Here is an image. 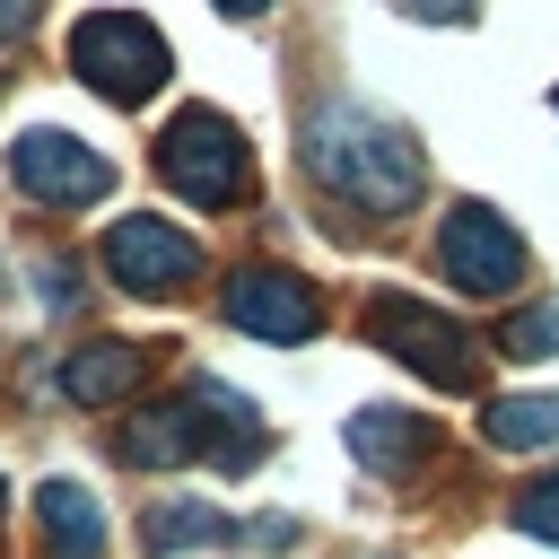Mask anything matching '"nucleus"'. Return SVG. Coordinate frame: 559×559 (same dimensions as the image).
<instances>
[{
	"label": "nucleus",
	"instance_id": "1",
	"mask_svg": "<svg viewBox=\"0 0 559 559\" xmlns=\"http://www.w3.org/2000/svg\"><path fill=\"white\" fill-rule=\"evenodd\" d=\"M306 166L332 201H358V210H411L428 166H419V140L367 105H314L306 114Z\"/></svg>",
	"mask_w": 559,
	"mask_h": 559
},
{
	"label": "nucleus",
	"instance_id": "2",
	"mask_svg": "<svg viewBox=\"0 0 559 559\" xmlns=\"http://www.w3.org/2000/svg\"><path fill=\"white\" fill-rule=\"evenodd\" d=\"M70 70H79L105 105H140V96L166 87V35H157L148 17H131V9H96V17H79V35H70Z\"/></svg>",
	"mask_w": 559,
	"mask_h": 559
},
{
	"label": "nucleus",
	"instance_id": "3",
	"mask_svg": "<svg viewBox=\"0 0 559 559\" xmlns=\"http://www.w3.org/2000/svg\"><path fill=\"white\" fill-rule=\"evenodd\" d=\"M367 341L393 349L402 367H419L437 393H463V384L480 376V341H472L463 323H445L437 306H419V297H376V306H367Z\"/></svg>",
	"mask_w": 559,
	"mask_h": 559
},
{
	"label": "nucleus",
	"instance_id": "4",
	"mask_svg": "<svg viewBox=\"0 0 559 559\" xmlns=\"http://www.w3.org/2000/svg\"><path fill=\"white\" fill-rule=\"evenodd\" d=\"M157 175H166L183 201L227 210V201L245 192V140H236V122H227V114H210V105L175 114V122H166V140H157Z\"/></svg>",
	"mask_w": 559,
	"mask_h": 559
},
{
	"label": "nucleus",
	"instance_id": "5",
	"mask_svg": "<svg viewBox=\"0 0 559 559\" xmlns=\"http://www.w3.org/2000/svg\"><path fill=\"white\" fill-rule=\"evenodd\" d=\"M437 271L463 288V297H507L524 280V236L489 210V201H463L437 236Z\"/></svg>",
	"mask_w": 559,
	"mask_h": 559
},
{
	"label": "nucleus",
	"instance_id": "6",
	"mask_svg": "<svg viewBox=\"0 0 559 559\" xmlns=\"http://www.w3.org/2000/svg\"><path fill=\"white\" fill-rule=\"evenodd\" d=\"M9 175H17V192H35V201H105L114 192V166L87 148V140H70V131H52V122H35V131H17V148H9Z\"/></svg>",
	"mask_w": 559,
	"mask_h": 559
},
{
	"label": "nucleus",
	"instance_id": "7",
	"mask_svg": "<svg viewBox=\"0 0 559 559\" xmlns=\"http://www.w3.org/2000/svg\"><path fill=\"white\" fill-rule=\"evenodd\" d=\"M105 271H114L131 297H183V288L201 280V245H192L183 227H166V218H122V227L105 236Z\"/></svg>",
	"mask_w": 559,
	"mask_h": 559
},
{
	"label": "nucleus",
	"instance_id": "8",
	"mask_svg": "<svg viewBox=\"0 0 559 559\" xmlns=\"http://www.w3.org/2000/svg\"><path fill=\"white\" fill-rule=\"evenodd\" d=\"M227 323L236 332H253V341H314V323H323V306H314V288L297 280V271H236L227 280Z\"/></svg>",
	"mask_w": 559,
	"mask_h": 559
},
{
	"label": "nucleus",
	"instance_id": "9",
	"mask_svg": "<svg viewBox=\"0 0 559 559\" xmlns=\"http://www.w3.org/2000/svg\"><path fill=\"white\" fill-rule=\"evenodd\" d=\"M122 454L148 463V472H175V463L210 454V419H201V402H157V411H140V428L122 437Z\"/></svg>",
	"mask_w": 559,
	"mask_h": 559
},
{
	"label": "nucleus",
	"instance_id": "10",
	"mask_svg": "<svg viewBox=\"0 0 559 559\" xmlns=\"http://www.w3.org/2000/svg\"><path fill=\"white\" fill-rule=\"evenodd\" d=\"M35 515H44V550L52 559H105V515H96V498L79 480H44Z\"/></svg>",
	"mask_w": 559,
	"mask_h": 559
},
{
	"label": "nucleus",
	"instance_id": "11",
	"mask_svg": "<svg viewBox=\"0 0 559 559\" xmlns=\"http://www.w3.org/2000/svg\"><path fill=\"white\" fill-rule=\"evenodd\" d=\"M131 384H140V349H131V341H87V349L61 358V393L87 402V411H96V402H122Z\"/></svg>",
	"mask_w": 559,
	"mask_h": 559
},
{
	"label": "nucleus",
	"instance_id": "12",
	"mask_svg": "<svg viewBox=\"0 0 559 559\" xmlns=\"http://www.w3.org/2000/svg\"><path fill=\"white\" fill-rule=\"evenodd\" d=\"M419 445H428V428H419L411 411H393V402H376V411L349 419V454H358L367 472H402V463H419Z\"/></svg>",
	"mask_w": 559,
	"mask_h": 559
},
{
	"label": "nucleus",
	"instance_id": "13",
	"mask_svg": "<svg viewBox=\"0 0 559 559\" xmlns=\"http://www.w3.org/2000/svg\"><path fill=\"white\" fill-rule=\"evenodd\" d=\"M480 437L507 445V454L559 445V393H507V402H489V411H480Z\"/></svg>",
	"mask_w": 559,
	"mask_h": 559
},
{
	"label": "nucleus",
	"instance_id": "14",
	"mask_svg": "<svg viewBox=\"0 0 559 559\" xmlns=\"http://www.w3.org/2000/svg\"><path fill=\"white\" fill-rule=\"evenodd\" d=\"M218 533H227V515H218V507H201V498H166V507L140 524V550H157V559H166V550H183V542H218Z\"/></svg>",
	"mask_w": 559,
	"mask_h": 559
},
{
	"label": "nucleus",
	"instance_id": "15",
	"mask_svg": "<svg viewBox=\"0 0 559 559\" xmlns=\"http://www.w3.org/2000/svg\"><path fill=\"white\" fill-rule=\"evenodd\" d=\"M498 358H559V306H524V314H507Z\"/></svg>",
	"mask_w": 559,
	"mask_h": 559
},
{
	"label": "nucleus",
	"instance_id": "16",
	"mask_svg": "<svg viewBox=\"0 0 559 559\" xmlns=\"http://www.w3.org/2000/svg\"><path fill=\"white\" fill-rule=\"evenodd\" d=\"M515 524H524L533 542H559V472H550V480H533V489L515 498Z\"/></svg>",
	"mask_w": 559,
	"mask_h": 559
},
{
	"label": "nucleus",
	"instance_id": "17",
	"mask_svg": "<svg viewBox=\"0 0 559 559\" xmlns=\"http://www.w3.org/2000/svg\"><path fill=\"white\" fill-rule=\"evenodd\" d=\"M402 9H411V17H437V26H463L480 0H402Z\"/></svg>",
	"mask_w": 559,
	"mask_h": 559
},
{
	"label": "nucleus",
	"instance_id": "18",
	"mask_svg": "<svg viewBox=\"0 0 559 559\" xmlns=\"http://www.w3.org/2000/svg\"><path fill=\"white\" fill-rule=\"evenodd\" d=\"M35 17H44V0H0V44H17Z\"/></svg>",
	"mask_w": 559,
	"mask_h": 559
},
{
	"label": "nucleus",
	"instance_id": "19",
	"mask_svg": "<svg viewBox=\"0 0 559 559\" xmlns=\"http://www.w3.org/2000/svg\"><path fill=\"white\" fill-rule=\"evenodd\" d=\"M218 9H227V17H253V9H271V0H218Z\"/></svg>",
	"mask_w": 559,
	"mask_h": 559
},
{
	"label": "nucleus",
	"instance_id": "20",
	"mask_svg": "<svg viewBox=\"0 0 559 559\" xmlns=\"http://www.w3.org/2000/svg\"><path fill=\"white\" fill-rule=\"evenodd\" d=\"M550 105H559V96H550Z\"/></svg>",
	"mask_w": 559,
	"mask_h": 559
}]
</instances>
